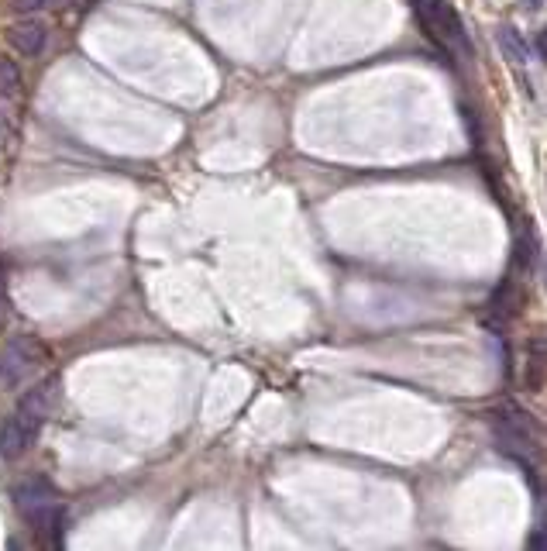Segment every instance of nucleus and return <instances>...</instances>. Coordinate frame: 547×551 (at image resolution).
Returning a JSON list of instances; mask_svg holds the SVG:
<instances>
[{"label":"nucleus","instance_id":"obj_11","mask_svg":"<svg viewBox=\"0 0 547 551\" xmlns=\"http://www.w3.org/2000/svg\"><path fill=\"white\" fill-rule=\"evenodd\" d=\"M7 314V293H4V279H0V321H4Z\"/></svg>","mask_w":547,"mask_h":551},{"label":"nucleus","instance_id":"obj_10","mask_svg":"<svg viewBox=\"0 0 547 551\" xmlns=\"http://www.w3.org/2000/svg\"><path fill=\"white\" fill-rule=\"evenodd\" d=\"M537 59H547V35H537Z\"/></svg>","mask_w":547,"mask_h":551},{"label":"nucleus","instance_id":"obj_9","mask_svg":"<svg viewBox=\"0 0 547 551\" xmlns=\"http://www.w3.org/2000/svg\"><path fill=\"white\" fill-rule=\"evenodd\" d=\"M52 0H11V7L18 14H35V11H42V7H49Z\"/></svg>","mask_w":547,"mask_h":551},{"label":"nucleus","instance_id":"obj_7","mask_svg":"<svg viewBox=\"0 0 547 551\" xmlns=\"http://www.w3.org/2000/svg\"><path fill=\"white\" fill-rule=\"evenodd\" d=\"M496 38H499V49L506 52V59H513V62H527V59H530V49H527V42L520 38L517 28L503 25V28H499Z\"/></svg>","mask_w":547,"mask_h":551},{"label":"nucleus","instance_id":"obj_4","mask_svg":"<svg viewBox=\"0 0 547 551\" xmlns=\"http://www.w3.org/2000/svg\"><path fill=\"white\" fill-rule=\"evenodd\" d=\"M14 503L31 524H38V531H59V496L45 479H25L14 486Z\"/></svg>","mask_w":547,"mask_h":551},{"label":"nucleus","instance_id":"obj_3","mask_svg":"<svg viewBox=\"0 0 547 551\" xmlns=\"http://www.w3.org/2000/svg\"><path fill=\"white\" fill-rule=\"evenodd\" d=\"M410 4H413V11H417L420 25L427 28V35H431L434 42H441L444 49L468 52L465 25H461L451 0H410Z\"/></svg>","mask_w":547,"mask_h":551},{"label":"nucleus","instance_id":"obj_12","mask_svg":"<svg viewBox=\"0 0 547 551\" xmlns=\"http://www.w3.org/2000/svg\"><path fill=\"white\" fill-rule=\"evenodd\" d=\"M530 548H544V534L541 531L530 534Z\"/></svg>","mask_w":547,"mask_h":551},{"label":"nucleus","instance_id":"obj_1","mask_svg":"<svg viewBox=\"0 0 547 551\" xmlns=\"http://www.w3.org/2000/svg\"><path fill=\"white\" fill-rule=\"evenodd\" d=\"M59 379L49 376L38 386H31L25 397L18 400V407L11 410L4 424H0V455L4 459H21L28 452V445L35 441V434L42 431V424L49 421L52 407H56Z\"/></svg>","mask_w":547,"mask_h":551},{"label":"nucleus","instance_id":"obj_13","mask_svg":"<svg viewBox=\"0 0 547 551\" xmlns=\"http://www.w3.org/2000/svg\"><path fill=\"white\" fill-rule=\"evenodd\" d=\"M0 142H4V124H0Z\"/></svg>","mask_w":547,"mask_h":551},{"label":"nucleus","instance_id":"obj_6","mask_svg":"<svg viewBox=\"0 0 547 551\" xmlns=\"http://www.w3.org/2000/svg\"><path fill=\"white\" fill-rule=\"evenodd\" d=\"M530 362H527V372H523V383H527L530 393H541L544 390V341L534 338V345H530Z\"/></svg>","mask_w":547,"mask_h":551},{"label":"nucleus","instance_id":"obj_2","mask_svg":"<svg viewBox=\"0 0 547 551\" xmlns=\"http://www.w3.org/2000/svg\"><path fill=\"white\" fill-rule=\"evenodd\" d=\"M45 362H49V348L31 335H18L4 345V355H0V379H4L11 390H21Z\"/></svg>","mask_w":547,"mask_h":551},{"label":"nucleus","instance_id":"obj_8","mask_svg":"<svg viewBox=\"0 0 547 551\" xmlns=\"http://www.w3.org/2000/svg\"><path fill=\"white\" fill-rule=\"evenodd\" d=\"M18 90H21V69L14 66L11 59L0 56V93L11 97V93H18Z\"/></svg>","mask_w":547,"mask_h":551},{"label":"nucleus","instance_id":"obj_5","mask_svg":"<svg viewBox=\"0 0 547 551\" xmlns=\"http://www.w3.org/2000/svg\"><path fill=\"white\" fill-rule=\"evenodd\" d=\"M45 38H49V31H45L42 21H35V18H25V21H18V25L7 28V42H11V49H18L21 56H42Z\"/></svg>","mask_w":547,"mask_h":551}]
</instances>
